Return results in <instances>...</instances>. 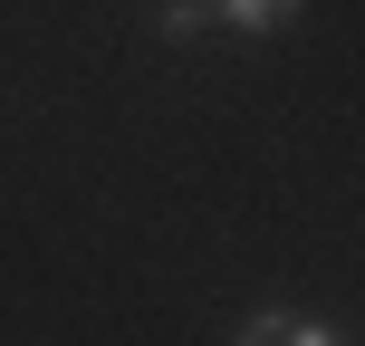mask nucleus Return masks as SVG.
Segmentation results:
<instances>
[{"mask_svg": "<svg viewBox=\"0 0 365 346\" xmlns=\"http://www.w3.org/2000/svg\"><path fill=\"white\" fill-rule=\"evenodd\" d=\"M240 346H336L317 317H298V308H259L250 327H240Z\"/></svg>", "mask_w": 365, "mask_h": 346, "instance_id": "f257e3e1", "label": "nucleus"}, {"mask_svg": "<svg viewBox=\"0 0 365 346\" xmlns=\"http://www.w3.org/2000/svg\"><path fill=\"white\" fill-rule=\"evenodd\" d=\"M212 19H231V29H289L298 19V0H202Z\"/></svg>", "mask_w": 365, "mask_h": 346, "instance_id": "f03ea898", "label": "nucleus"}, {"mask_svg": "<svg viewBox=\"0 0 365 346\" xmlns=\"http://www.w3.org/2000/svg\"><path fill=\"white\" fill-rule=\"evenodd\" d=\"M154 29L182 49V39H202V29H212V10H202V0H154Z\"/></svg>", "mask_w": 365, "mask_h": 346, "instance_id": "7ed1b4c3", "label": "nucleus"}]
</instances>
